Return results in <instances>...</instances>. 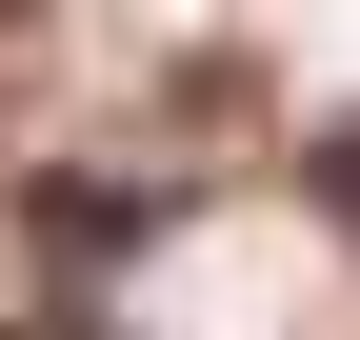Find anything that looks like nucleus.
Instances as JSON below:
<instances>
[{
	"instance_id": "1",
	"label": "nucleus",
	"mask_w": 360,
	"mask_h": 340,
	"mask_svg": "<svg viewBox=\"0 0 360 340\" xmlns=\"http://www.w3.org/2000/svg\"><path fill=\"white\" fill-rule=\"evenodd\" d=\"M20 240H40L60 280H101V261L160 240V181H60V160H40V181H20Z\"/></svg>"
},
{
	"instance_id": "2",
	"label": "nucleus",
	"mask_w": 360,
	"mask_h": 340,
	"mask_svg": "<svg viewBox=\"0 0 360 340\" xmlns=\"http://www.w3.org/2000/svg\"><path fill=\"white\" fill-rule=\"evenodd\" d=\"M300 200H321V221L360 240V120H321V140H300Z\"/></svg>"
},
{
	"instance_id": "3",
	"label": "nucleus",
	"mask_w": 360,
	"mask_h": 340,
	"mask_svg": "<svg viewBox=\"0 0 360 340\" xmlns=\"http://www.w3.org/2000/svg\"><path fill=\"white\" fill-rule=\"evenodd\" d=\"M0 340H120V320H101V301L60 280V301H0Z\"/></svg>"
},
{
	"instance_id": "4",
	"label": "nucleus",
	"mask_w": 360,
	"mask_h": 340,
	"mask_svg": "<svg viewBox=\"0 0 360 340\" xmlns=\"http://www.w3.org/2000/svg\"><path fill=\"white\" fill-rule=\"evenodd\" d=\"M0 20H20V0H0Z\"/></svg>"
}]
</instances>
